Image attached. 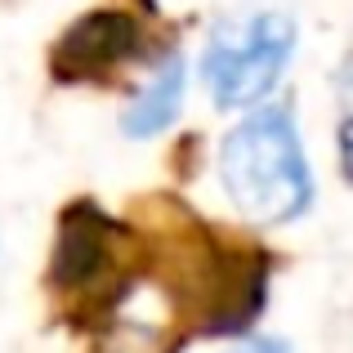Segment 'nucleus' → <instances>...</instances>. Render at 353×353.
I'll return each instance as SVG.
<instances>
[{
  "label": "nucleus",
  "instance_id": "f257e3e1",
  "mask_svg": "<svg viewBox=\"0 0 353 353\" xmlns=\"http://www.w3.org/2000/svg\"><path fill=\"white\" fill-rule=\"evenodd\" d=\"M219 179L250 224H286L304 215L313 201V179L291 112L259 108L241 121L224 139Z\"/></svg>",
  "mask_w": 353,
  "mask_h": 353
},
{
  "label": "nucleus",
  "instance_id": "f03ea898",
  "mask_svg": "<svg viewBox=\"0 0 353 353\" xmlns=\"http://www.w3.org/2000/svg\"><path fill=\"white\" fill-rule=\"evenodd\" d=\"M295 50V23L277 9L237 14L210 32L201 54V77L219 108H250L277 85Z\"/></svg>",
  "mask_w": 353,
  "mask_h": 353
},
{
  "label": "nucleus",
  "instance_id": "7ed1b4c3",
  "mask_svg": "<svg viewBox=\"0 0 353 353\" xmlns=\"http://www.w3.org/2000/svg\"><path fill=\"white\" fill-rule=\"evenodd\" d=\"M139 50V23L117 9H99L85 14L81 23H72L63 32L59 50H54V72L63 81H90L103 77L108 68H117L121 59Z\"/></svg>",
  "mask_w": 353,
  "mask_h": 353
},
{
  "label": "nucleus",
  "instance_id": "20e7f679",
  "mask_svg": "<svg viewBox=\"0 0 353 353\" xmlns=\"http://www.w3.org/2000/svg\"><path fill=\"white\" fill-rule=\"evenodd\" d=\"M108 224L90 210H77V215L63 219V237H59V259H54V277L63 286H81L94 273H103L108 259Z\"/></svg>",
  "mask_w": 353,
  "mask_h": 353
},
{
  "label": "nucleus",
  "instance_id": "39448f33",
  "mask_svg": "<svg viewBox=\"0 0 353 353\" xmlns=\"http://www.w3.org/2000/svg\"><path fill=\"white\" fill-rule=\"evenodd\" d=\"M179 103H183V59H165L157 68V77L148 81V90H139V99L125 108V134L130 139H152L179 117Z\"/></svg>",
  "mask_w": 353,
  "mask_h": 353
},
{
  "label": "nucleus",
  "instance_id": "423d86ee",
  "mask_svg": "<svg viewBox=\"0 0 353 353\" xmlns=\"http://www.w3.org/2000/svg\"><path fill=\"white\" fill-rule=\"evenodd\" d=\"M215 353H286L277 340H233V345H219Z\"/></svg>",
  "mask_w": 353,
  "mask_h": 353
}]
</instances>
